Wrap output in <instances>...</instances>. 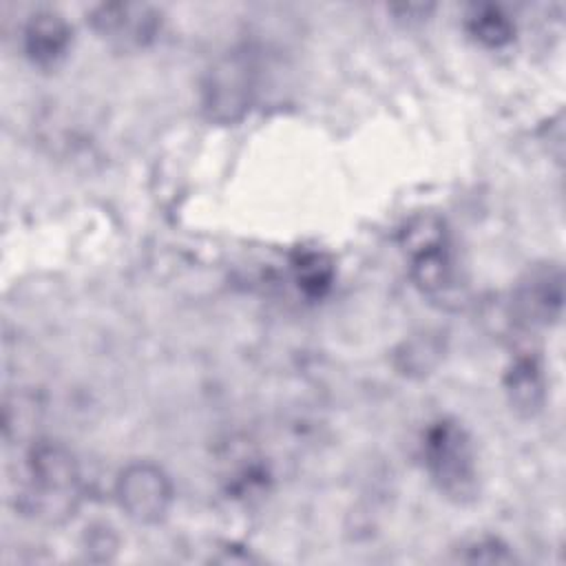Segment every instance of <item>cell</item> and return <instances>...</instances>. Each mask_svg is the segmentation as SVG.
I'll return each instance as SVG.
<instances>
[{
    "mask_svg": "<svg viewBox=\"0 0 566 566\" xmlns=\"http://www.w3.org/2000/svg\"><path fill=\"white\" fill-rule=\"evenodd\" d=\"M11 497L15 511L38 524H66L84 500L75 453L51 438L31 440L18 458Z\"/></svg>",
    "mask_w": 566,
    "mask_h": 566,
    "instance_id": "1",
    "label": "cell"
},
{
    "mask_svg": "<svg viewBox=\"0 0 566 566\" xmlns=\"http://www.w3.org/2000/svg\"><path fill=\"white\" fill-rule=\"evenodd\" d=\"M422 464L440 495L469 504L480 493V464L469 429L455 418H436L420 440Z\"/></svg>",
    "mask_w": 566,
    "mask_h": 566,
    "instance_id": "2",
    "label": "cell"
},
{
    "mask_svg": "<svg viewBox=\"0 0 566 566\" xmlns=\"http://www.w3.org/2000/svg\"><path fill=\"white\" fill-rule=\"evenodd\" d=\"M400 248L413 285L431 296L447 298L455 287V256L444 221L436 214H418L400 230Z\"/></svg>",
    "mask_w": 566,
    "mask_h": 566,
    "instance_id": "3",
    "label": "cell"
},
{
    "mask_svg": "<svg viewBox=\"0 0 566 566\" xmlns=\"http://www.w3.org/2000/svg\"><path fill=\"white\" fill-rule=\"evenodd\" d=\"M256 66L245 51L217 57L201 80V111L210 122L234 124L254 104Z\"/></svg>",
    "mask_w": 566,
    "mask_h": 566,
    "instance_id": "4",
    "label": "cell"
},
{
    "mask_svg": "<svg viewBox=\"0 0 566 566\" xmlns=\"http://www.w3.org/2000/svg\"><path fill=\"white\" fill-rule=\"evenodd\" d=\"M115 500L128 520L142 526H153L170 513L175 486L159 464L150 460H133L117 473Z\"/></svg>",
    "mask_w": 566,
    "mask_h": 566,
    "instance_id": "5",
    "label": "cell"
},
{
    "mask_svg": "<svg viewBox=\"0 0 566 566\" xmlns=\"http://www.w3.org/2000/svg\"><path fill=\"white\" fill-rule=\"evenodd\" d=\"M86 18L93 33L119 53L148 49L164 24L161 11L146 2H102L91 7Z\"/></svg>",
    "mask_w": 566,
    "mask_h": 566,
    "instance_id": "6",
    "label": "cell"
},
{
    "mask_svg": "<svg viewBox=\"0 0 566 566\" xmlns=\"http://www.w3.org/2000/svg\"><path fill=\"white\" fill-rule=\"evenodd\" d=\"M564 272L557 261L533 263L513 285L511 312L524 329H544L562 318Z\"/></svg>",
    "mask_w": 566,
    "mask_h": 566,
    "instance_id": "7",
    "label": "cell"
},
{
    "mask_svg": "<svg viewBox=\"0 0 566 566\" xmlns=\"http://www.w3.org/2000/svg\"><path fill=\"white\" fill-rule=\"evenodd\" d=\"M73 44V29L66 18L53 9H40L31 13L22 27L24 57L42 69H55L62 64Z\"/></svg>",
    "mask_w": 566,
    "mask_h": 566,
    "instance_id": "8",
    "label": "cell"
},
{
    "mask_svg": "<svg viewBox=\"0 0 566 566\" xmlns=\"http://www.w3.org/2000/svg\"><path fill=\"white\" fill-rule=\"evenodd\" d=\"M504 396L520 418H533L546 402V371L535 349H520L511 356L502 376Z\"/></svg>",
    "mask_w": 566,
    "mask_h": 566,
    "instance_id": "9",
    "label": "cell"
},
{
    "mask_svg": "<svg viewBox=\"0 0 566 566\" xmlns=\"http://www.w3.org/2000/svg\"><path fill=\"white\" fill-rule=\"evenodd\" d=\"M464 31L484 49H504L515 40L517 27L504 7L493 2H475L464 11Z\"/></svg>",
    "mask_w": 566,
    "mask_h": 566,
    "instance_id": "10",
    "label": "cell"
},
{
    "mask_svg": "<svg viewBox=\"0 0 566 566\" xmlns=\"http://www.w3.org/2000/svg\"><path fill=\"white\" fill-rule=\"evenodd\" d=\"M292 276L296 287L307 296V298H321L329 292L334 283V261L329 254L312 248L296 250L290 259Z\"/></svg>",
    "mask_w": 566,
    "mask_h": 566,
    "instance_id": "11",
    "label": "cell"
},
{
    "mask_svg": "<svg viewBox=\"0 0 566 566\" xmlns=\"http://www.w3.org/2000/svg\"><path fill=\"white\" fill-rule=\"evenodd\" d=\"M440 358V345L431 338H416L405 343V354H398V369L402 374H427Z\"/></svg>",
    "mask_w": 566,
    "mask_h": 566,
    "instance_id": "12",
    "label": "cell"
},
{
    "mask_svg": "<svg viewBox=\"0 0 566 566\" xmlns=\"http://www.w3.org/2000/svg\"><path fill=\"white\" fill-rule=\"evenodd\" d=\"M469 562H511L513 555L509 553V546L502 544L497 537H482L467 546Z\"/></svg>",
    "mask_w": 566,
    "mask_h": 566,
    "instance_id": "13",
    "label": "cell"
}]
</instances>
